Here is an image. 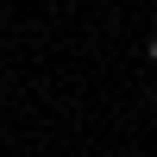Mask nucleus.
I'll return each instance as SVG.
<instances>
[{"label":"nucleus","instance_id":"obj_1","mask_svg":"<svg viewBox=\"0 0 157 157\" xmlns=\"http://www.w3.org/2000/svg\"><path fill=\"white\" fill-rule=\"evenodd\" d=\"M151 63H157V32H151Z\"/></svg>","mask_w":157,"mask_h":157}]
</instances>
